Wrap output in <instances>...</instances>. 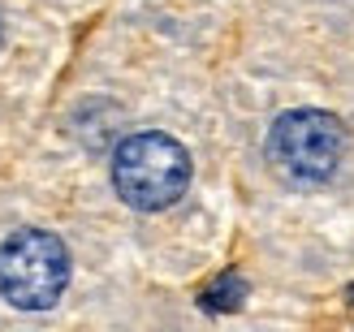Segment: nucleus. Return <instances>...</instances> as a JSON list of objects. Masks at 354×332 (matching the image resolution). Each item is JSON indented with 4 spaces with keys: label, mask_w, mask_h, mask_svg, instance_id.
I'll list each match as a JSON object with an SVG mask.
<instances>
[{
    "label": "nucleus",
    "mask_w": 354,
    "mask_h": 332,
    "mask_svg": "<svg viewBox=\"0 0 354 332\" xmlns=\"http://www.w3.org/2000/svg\"><path fill=\"white\" fill-rule=\"evenodd\" d=\"M113 186L134 212H165L190 186V155L160 130L130 134L113 151Z\"/></svg>",
    "instance_id": "1"
},
{
    "label": "nucleus",
    "mask_w": 354,
    "mask_h": 332,
    "mask_svg": "<svg viewBox=\"0 0 354 332\" xmlns=\"http://www.w3.org/2000/svg\"><path fill=\"white\" fill-rule=\"evenodd\" d=\"M0 39H5V22H0Z\"/></svg>",
    "instance_id": "5"
},
{
    "label": "nucleus",
    "mask_w": 354,
    "mask_h": 332,
    "mask_svg": "<svg viewBox=\"0 0 354 332\" xmlns=\"http://www.w3.org/2000/svg\"><path fill=\"white\" fill-rule=\"evenodd\" d=\"M268 155L294 182H328L346 155V126L320 108L281 113L268 130Z\"/></svg>",
    "instance_id": "3"
},
{
    "label": "nucleus",
    "mask_w": 354,
    "mask_h": 332,
    "mask_svg": "<svg viewBox=\"0 0 354 332\" xmlns=\"http://www.w3.org/2000/svg\"><path fill=\"white\" fill-rule=\"evenodd\" d=\"M242 298H246V281L229 272V276H221V281L203 293V306L207 311H234V306H242Z\"/></svg>",
    "instance_id": "4"
},
{
    "label": "nucleus",
    "mask_w": 354,
    "mask_h": 332,
    "mask_svg": "<svg viewBox=\"0 0 354 332\" xmlns=\"http://www.w3.org/2000/svg\"><path fill=\"white\" fill-rule=\"evenodd\" d=\"M69 285V251L48 229H17L0 242V293L17 311H48Z\"/></svg>",
    "instance_id": "2"
}]
</instances>
